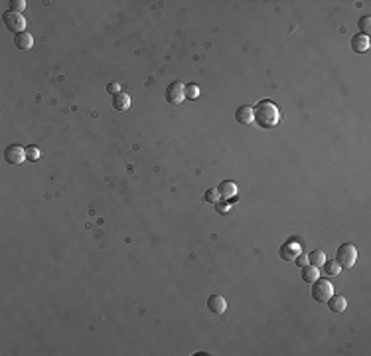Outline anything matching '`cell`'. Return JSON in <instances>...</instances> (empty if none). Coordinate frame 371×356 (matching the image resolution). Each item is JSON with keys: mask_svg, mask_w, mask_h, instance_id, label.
<instances>
[{"mask_svg": "<svg viewBox=\"0 0 371 356\" xmlns=\"http://www.w3.org/2000/svg\"><path fill=\"white\" fill-rule=\"evenodd\" d=\"M218 190H219V196L225 198V200H235L237 198V184L233 180H223L218 186Z\"/></svg>", "mask_w": 371, "mask_h": 356, "instance_id": "obj_11", "label": "cell"}, {"mask_svg": "<svg viewBox=\"0 0 371 356\" xmlns=\"http://www.w3.org/2000/svg\"><path fill=\"white\" fill-rule=\"evenodd\" d=\"M322 267H324V275H330V277H336L342 271V267H339V263L336 259H326Z\"/></svg>", "mask_w": 371, "mask_h": 356, "instance_id": "obj_16", "label": "cell"}, {"mask_svg": "<svg viewBox=\"0 0 371 356\" xmlns=\"http://www.w3.org/2000/svg\"><path fill=\"white\" fill-rule=\"evenodd\" d=\"M336 261L339 263V267H344V269H352V267L355 265L357 261V249L355 246L352 244H342L337 248L336 251Z\"/></svg>", "mask_w": 371, "mask_h": 356, "instance_id": "obj_2", "label": "cell"}, {"mask_svg": "<svg viewBox=\"0 0 371 356\" xmlns=\"http://www.w3.org/2000/svg\"><path fill=\"white\" fill-rule=\"evenodd\" d=\"M294 261H296V265H300V267L308 265V257H306V255H302V253H300V255H298V257H296Z\"/></svg>", "mask_w": 371, "mask_h": 356, "instance_id": "obj_25", "label": "cell"}, {"mask_svg": "<svg viewBox=\"0 0 371 356\" xmlns=\"http://www.w3.org/2000/svg\"><path fill=\"white\" fill-rule=\"evenodd\" d=\"M113 107H115V111H129V107H131V95L129 93H125V91H120L118 95H115L113 97Z\"/></svg>", "mask_w": 371, "mask_h": 356, "instance_id": "obj_15", "label": "cell"}, {"mask_svg": "<svg viewBox=\"0 0 371 356\" xmlns=\"http://www.w3.org/2000/svg\"><path fill=\"white\" fill-rule=\"evenodd\" d=\"M235 121L239 125H251L255 121V113H253V107L249 105H241L237 111H235Z\"/></svg>", "mask_w": 371, "mask_h": 356, "instance_id": "obj_9", "label": "cell"}, {"mask_svg": "<svg viewBox=\"0 0 371 356\" xmlns=\"http://www.w3.org/2000/svg\"><path fill=\"white\" fill-rule=\"evenodd\" d=\"M352 50L355 52V53H365L367 50H369V36H363V34H355L354 38H352Z\"/></svg>", "mask_w": 371, "mask_h": 356, "instance_id": "obj_13", "label": "cell"}, {"mask_svg": "<svg viewBox=\"0 0 371 356\" xmlns=\"http://www.w3.org/2000/svg\"><path fill=\"white\" fill-rule=\"evenodd\" d=\"M26 157H28V160H38L40 159V151L36 146H28L26 148Z\"/></svg>", "mask_w": 371, "mask_h": 356, "instance_id": "obj_22", "label": "cell"}, {"mask_svg": "<svg viewBox=\"0 0 371 356\" xmlns=\"http://www.w3.org/2000/svg\"><path fill=\"white\" fill-rule=\"evenodd\" d=\"M359 30H361V34L363 36H369V30H371V16H361L359 18Z\"/></svg>", "mask_w": 371, "mask_h": 356, "instance_id": "obj_20", "label": "cell"}, {"mask_svg": "<svg viewBox=\"0 0 371 356\" xmlns=\"http://www.w3.org/2000/svg\"><path fill=\"white\" fill-rule=\"evenodd\" d=\"M200 93H202V89H200L198 85H194V83H188V85H186V99L196 101V99L200 97Z\"/></svg>", "mask_w": 371, "mask_h": 356, "instance_id": "obj_18", "label": "cell"}, {"mask_svg": "<svg viewBox=\"0 0 371 356\" xmlns=\"http://www.w3.org/2000/svg\"><path fill=\"white\" fill-rule=\"evenodd\" d=\"M215 206H218V210H219V214H227V212H229V204H223L221 200H219L218 204H215Z\"/></svg>", "mask_w": 371, "mask_h": 356, "instance_id": "obj_24", "label": "cell"}, {"mask_svg": "<svg viewBox=\"0 0 371 356\" xmlns=\"http://www.w3.org/2000/svg\"><path fill=\"white\" fill-rule=\"evenodd\" d=\"M203 200H205V202H209V204H218V202L221 200L219 190H218V188H207V190H205V194H203Z\"/></svg>", "mask_w": 371, "mask_h": 356, "instance_id": "obj_19", "label": "cell"}, {"mask_svg": "<svg viewBox=\"0 0 371 356\" xmlns=\"http://www.w3.org/2000/svg\"><path fill=\"white\" fill-rule=\"evenodd\" d=\"M14 44L20 52H30L34 48V36L30 32H22V34H16L14 36Z\"/></svg>", "mask_w": 371, "mask_h": 356, "instance_id": "obj_10", "label": "cell"}, {"mask_svg": "<svg viewBox=\"0 0 371 356\" xmlns=\"http://www.w3.org/2000/svg\"><path fill=\"white\" fill-rule=\"evenodd\" d=\"M318 277H320V267L310 265V263L302 267V281H304V283H310V285H312Z\"/></svg>", "mask_w": 371, "mask_h": 356, "instance_id": "obj_14", "label": "cell"}, {"mask_svg": "<svg viewBox=\"0 0 371 356\" xmlns=\"http://www.w3.org/2000/svg\"><path fill=\"white\" fill-rule=\"evenodd\" d=\"M253 113H255V121L261 129H274L278 125V121H281V111L269 99L259 101L257 107L253 109Z\"/></svg>", "mask_w": 371, "mask_h": 356, "instance_id": "obj_1", "label": "cell"}, {"mask_svg": "<svg viewBox=\"0 0 371 356\" xmlns=\"http://www.w3.org/2000/svg\"><path fill=\"white\" fill-rule=\"evenodd\" d=\"M166 101L170 105H180L186 101V85L182 81H172L166 87Z\"/></svg>", "mask_w": 371, "mask_h": 356, "instance_id": "obj_5", "label": "cell"}, {"mask_svg": "<svg viewBox=\"0 0 371 356\" xmlns=\"http://www.w3.org/2000/svg\"><path fill=\"white\" fill-rule=\"evenodd\" d=\"M107 91H109V93H111L113 97H115V95H118V93L122 91V89H120V83H117V81L109 83V85H107Z\"/></svg>", "mask_w": 371, "mask_h": 356, "instance_id": "obj_23", "label": "cell"}, {"mask_svg": "<svg viewBox=\"0 0 371 356\" xmlns=\"http://www.w3.org/2000/svg\"><path fill=\"white\" fill-rule=\"evenodd\" d=\"M2 20H4V26L10 30V32H14V34L26 32V18H24L22 14L8 10V12L2 14Z\"/></svg>", "mask_w": 371, "mask_h": 356, "instance_id": "obj_4", "label": "cell"}, {"mask_svg": "<svg viewBox=\"0 0 371 356\" xmlns=\"http://www.w3.org/2000/svg\"><path fill=\"white\" fill-rule=\"evenodd\" d=\"M326 261V253L322 249H314L310 255H308V263L310 265H316V267H322Z\"/></svg>", "mask_w": 371, "mask_h": 356, "instance_id": "obj_17", "label": "cell"}, {"mask_svg": "<svg viewBox=\"0 0 371 356\" xmlns=\"http://www.w3.org/2000/svg\"><path fill=\"white\" fill-rule=\"evenodd\" d=\"M334 295V285L328 279H316L312 283V299L316 303H328V299Z\"/></svg>", "mask_w": 371, "mask_h": 356, "instance_id": "obj_3", "label": "cell"}, {"mask_svg": "<svg viewBox=\"0 0 371 356\" xmlns=\"http://www.w3.org/2000/svg\"><path fill=\"white\" fill-rule=\"evenodd\" d=\"M300 253H302V246H300V242L296 240V237H290V240L285 242L281 246V249H278V255H281L285 261H294Z\"/></svg>", "mask_w": 371, "mask_h": 356, "instance_id": "obj_6", "label": "cell"}, {"mask_svg": "<svg viewBox=\"0 0 371 356\" xmlns=\"http://www.w3.org/2000/svg\"><path fill=\"white\" fill-rule=\"evenodd\" d=\"M26 6H28L26 0H12V2H10V10H12V12H18V14H22V10H24Z\"/></svg>", "mask_w": 371, "mask_h": 356, "instance_id": "obj_21", "label": "cell"}, {"mask_svg": "<svg viewBox=\"0 0 371 356\" xmlns=\"http://www.w3.org/2000/svg\"><path fill=\"white\" fill-rule=\"evenodd\" d=\"M346 307H348V301H346L344 295H332L328 299V309L332 313H344Z\"/></svg>", "mask_w": 371, "mask_h": 356, "instance_id": "obj_12", "label": "cell"}, {"mask_svg": "<svg viewBox=\"0 0 371 356\" xmlns=\"http://www.w3.org/2000/svg\"><path fill=\"white\" fill-rule=\"evenodd\" d=\"M207 309L213 313V315H223L227 311V301H225V297L223 295H211L209 299H207Z\"/></svg>", "mask_w": 371, "mask_h": 356, "instance_id": "obj_8", "label": "cell"}, {"mask_svg": "<svg viewBox=\"0 0 371 356\" xmlns=\"http://www.w3.org/2000/svg\"><path fill=\"white\" fill-rule=\"evenodd\" d=\"M26 148L22 144H10L6 146V151H4V160L8 164H22L26 162Z\"/></svg>", "mask_w": 371, "mask_h": 356, "instance_id": "obj_7", "label": "cell"}]
</instances>
